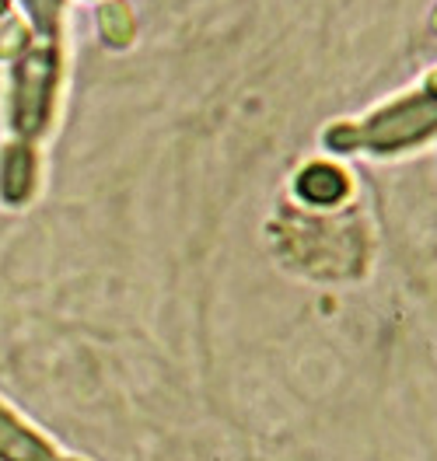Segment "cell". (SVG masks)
Wrapping results in <instances>:
<instances>
[{"instance_id": "6da1fadb", "label": "cell", "mask_w": 437, "mask_h": 461, "mask_svg": "<svg viewBox=\"0 0 437 461\" xmlns=\"http://www.w3.org/2000/svg\"><path fill=\"white\" fill-rule=\"evenodd\" d=\"M102 35L109 39V42H126L130 35H133V18H130V11H126V4H105L102 7Z\"/></svg>"}, {"instance_id": "7a4b0ae2", "label": "cell", "mask_w": 437, "mask_h": 461, "mask_svg": "<svg viewBox=\"0 0 437 461\" xmlns=\"http://www.w3.org/2000/svg\"><path fill=\"white\" fill-rule=\"evenodd\" d=\"M434 29H437V18H434Z\"/></svg>"}]
</instances>
